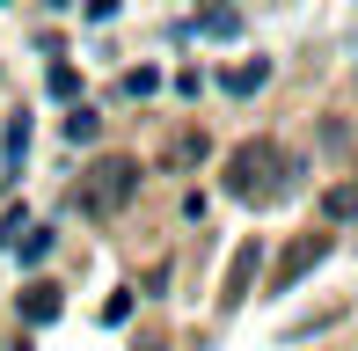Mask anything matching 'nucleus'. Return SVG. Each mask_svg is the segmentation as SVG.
I'll return each mask as SVG.
<instances>
[{
	"instance_id": "9b49d317",
	"label": "nucleus",
	"mask_w": 358,
	"mask_h": 351,
	"mask_svg": "<svg viewBox=\"0 0 358 351\" xmlns=\"http://www.w3.org/2000/svg\"><path fill=\"white\" fill-rule=\"evenodd\" d=\"M322 213H329V220H351L358 213V183H336L329 198H322Z\"/></svg>"
},
{
	"instance_id": "423d86ee",
	"label": "nucleus",
	"mask_w": 358,
	"mask_h": 351,
	"mask_svg": "<svg viewBox=\"0 0 358 351\" xmlns=\"http://www.w3.org/2000/svg\"><path fill=\"white\" fill-rule=\"evenodd\" d=\"M322 257H329V242H322V234H307V242H300V249H292V257H285V271H278V285H292V278H300V271H315Z\"/></svg>"
},
{
	"instance_id": "9d476101",
	"label": "nucleus",
	"mask_w": 358,
	"mask_h": 351,
	"mask_svg": "<svg viewBox=\"0 0 358 351\" xmlns=\"http://www.w3.org/2000/svg\"><path fill=\"white\" fill-rule=\"evenodd\" d=\"M95 132H103V117H95V110H88V103H80V110H73V117H66V139H73V147H88V139H95Z\"/></svg>"
},
{
	"instance_id": "7ed1b4c3",
	"label": "nucleus",
	"mask_w": 358,
	"mask_h": 351,
	"mask_svg": "<svg viewBox=\"0 0 358 351\" xmlns=\"http://www.w3.org/2000/svg\"><path fill=\"white\" fill-rule=\"evenodd\" d=\"M59 308H66V300H59V285H22V322L29 329H44V322H59Z\"/></svg>"
},
{
	"instance_id": "f8f14e48",
	"label": "nucleus",
	"mask_w": 358,
	"mask_h": 351,
	"mask_svg": "<svg viewBox=\"0 0 358 351\" xmlns=\"http://www.w3.org/2000/svg\"><path fill=\"white\" fill-rule=\"evenodd\" d=\"M154 88H161L154 66H132V73H124V95H154Z\"/></svg>"
},
{
	"instance_id": "f257e3e1",
	"label": "nucleus",
	"mask_w": 358,
	"mask_h": 351,
	"mask_svg": "<svg viewBox=\"0 0 358 351\" xmlns=\"http://www.w3.org/2000/svg\"><path fill=\"white\" fill-rule=\"evenodd\" d=\"M292 176H300V162L292 154H278L271 139H249V147H234L227 154V198H285L292 190Z\"/></svg>"
},
{
	"instance_id": "39448f33",
	"label": "nucleus",
	"mask_w": 358,
	"mask_h": 351,
	"mask_svg": "<svg viewBox=\"0 0 358 351\" xmlns=\"http://www.w3.org/2000/svg\"><path fill=\"white\" fill-rule=\"evenodd\" d=\"M256 264H264V249L249 242V249H241V257H234V271H227V293H220L227 308H241V300H249V278H256Z\"/></svg>"
},
{
	"instance_id": "f03ea898",
	"label": "nucleus",
	"mask_w": 358,
	"mask_h": 351,
	"mask_svg": "<svg viewBox=\"0 0 358 351\" xmlns=\"http://www.w3.org/2000/svg\"><path fill=\"white\" fill-rule=\"evenodd\" d=\"M132 198H139V162H124V154H103L80 176V213L88 220H117Z\"/></svg>"
},
{
	"instance_id": "20e7f679",
	"label": "nucleus",
	"mask_w": 358,
	"mask_h": 351,
	"mask_svg": "<svg viewBox=\"0 0 358 351\" xmlns=\"http://www.w3.org/2000/svg\"><path fill=\"white\" fill-rule=\"evenodd\" d=\"M22 162H29V117H8V139H0V183H15V176H22Z\"/></svg>"
},
{
	"instance_id": "6e6552de",
	"label": "nucleus",
	"mask_w": 358,
	"mask_h": 351,
	"mask_svg": "<svg viewBox=\"0 0 358 351\" xmlns=\"http://www.w3.org/2000/svg\"><path fill=\"white\" fill-rule=\"evenodd\" d=\"M264 81H271V59H249V66H234V73H227V95H256Z\"/></svg>"
},
{
	"instance_id": "0eeeda50",
	"label": "nucleus",
	"mask_w": 358,
	"mask_h": 351,
	"mask_svg": "<svg viewBox=\"0 0 358 351\" xmlns=\"http://www.w3.org/2000/svg\"><path fill=\"white\" fill-rule=\"evenodd\" d=\"M234 29H241V15L213 8V15H198V22H183V37H234Z\"/></svg>"
},
{
	"instance_id": "1a4fd4ad",
	"label": "nucleus",
	"mask_w": 358,
	"mask_h": 351,
	"mask_svg": "<svg viewBox=\"0 0 358 351\" xmlns=\"http://www.w3.org/2000/svg\"><path fill=\"white\" fill-rule=\"evenodd\" d=\"M15 249H22V264H44V257L59 249V234H52V227H29L22 242H15Z\"/></svg>"
}]
</instances>
